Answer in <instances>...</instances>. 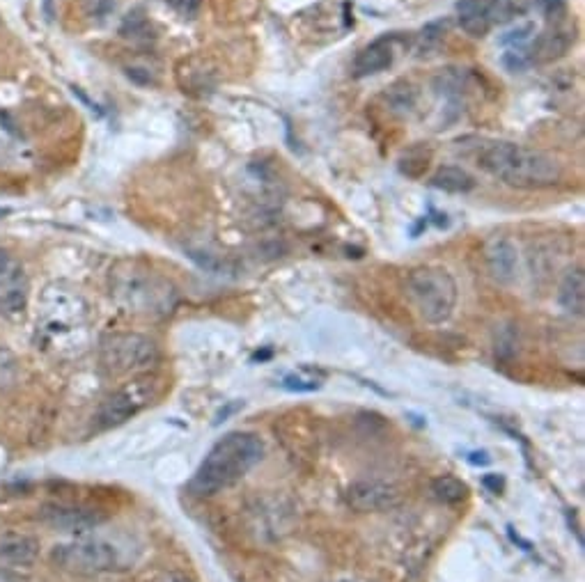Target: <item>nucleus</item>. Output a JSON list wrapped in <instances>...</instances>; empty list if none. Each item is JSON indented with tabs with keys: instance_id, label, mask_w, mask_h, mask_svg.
Wrapping results in <instances>:
<instances>
[{
	"instance_id": "1",
	"label": "nucleus",
	"mask_w": 585,
	"mask_h": 582,
	"mask_svg": "<svg viewBox=\"0 0 585 582\" xmlns=\"http://www.w3.org/2000/svg\"><path fill=\"white\" fill-rule=\"evenodd\" d=\"M478 165L487 175L512 188H549L560 184L563 165L542 149L496 140L480 149Z\"/></svg>"
},
{
	"instance_id": "2",
	"label": "nucleus",
	"mask_w": 585,
	"mask_h": 582,
	"mask_svg": "<svg viewBox=\"0 0 585 582\" xmlns=\"http://www.w3.org/2000/svg\"><path fill=\"white\" fill-rule=\"evenodd\" d=\"M262 456L264 445L260 438L246 431H232L209 450L198 473L191 479L189 489L202 498L230 489L251 473L262 461Z\"/></svg>"
},
{
	"instance_id": "4",
	"label": "nucleus",
	"mask_w": 585,
	"mask_h": 582,
	"mask_svg": "<svg viewBox=\"0 0 585 582\" xmlns=\"http://www.w3.org/2000/svg\"><path fill=\"white\" fill-rule=\"evenodd\" d=\"M88 326V305L81 294L65 285H49L42 291L37 330L49 346H65Z\"/></svg>"
},
{
	"instance_id": "25",
	"label": "nucleus",
	"mask_w": 585,
	"mask_h": 582,
	"mask_svg": "<svg viewBox=\"0 0 585 582\" xmlns=\"http://www.w3.org/2000/svg\"><path fill=\"white\" fill-rule=\"evenodd\" d=\"M161 582H191L189 578L179 576V573H166V576L161 578Z\"/></svg>"
},
{
	"instance_id": "15",
	"label": "nucleus",
	"mask_w": 585,
	"mask_h": 582,
	"mask_svg": "<svg viewBox=\"0 0 585 582\" xmlns=\"http://www.w3.org/2000/svg\"><path fill=\"white\" fill-rule=\"evenodd\" d=\"M485 259L491 275L498 282H510L517 275V246L507 237H491L485 243Z\"/></svg>"
},
{
	"instance_id": "5",
	"label": "nucleus",
	"mask_w": 585,
	"mask_h": 582,
	"mask_svg": "<svg viewBox=\"0 0 585 582\" xmlns=\"http://www.w3.org/2000/svg\"><path fill=\"white\" fill-rule=\"evenodd\" d=\"M407 296L427 324H443L457 305V282L441 266H420L407 278Z\"/></svg>"
},
{
	"instance_id": "10",
	"label": "nucleus",
	"mask_w": 585,
	"mask_h": 582,
	"mask_svg": "<svg viewBox=\"0 0 585 582\" xmlns=\"http://www.w3.org/2000/svg\"><path fill=\"white\" fill-rule=\"evenodd\" d=\"M457 19L466 35L487 37L489 30L512 17V5L503 0H459Z\"/></svg>"
},
{
	"instance_id": "18",
	"label": "nucleus",
	"mask_w": 585,
	"mask_h": 582,
	"mask_svg": "<svg viewBox=\"0 0 585 582\" xmlns=\"http://www.w3.org/2000/svg\"><path fill=\"white\" fill-rule=\"evenodd\" d=\"M429 184L446 193H471L475 188V177L464 168H457V165H443L434 172Z\"/></svg>"
},
{
	"instance_id": "7",
	"label": "nucleus",
	"mask_w": 585,
	"mask_h": 582,
	"mask_svg": "<svg viewBox=\"0 0 585 582\" xmlns=\"http://www.w3.org/2000/svg\"><path fill=\"white\" fill-rule=\"evenodd\" d=\"M99 358L106 372L113 376L140 374L150 372L159 363V346L138 333H113L101 342Z\"/></svg>"
},
{
	"instance_id": "6",
	"label": "nucleus",
	"mask_w": 585,
	"mask_h": 582,
	"mask_svg": "<svg viewBox=\"0 0 585 582\" xmlns=\"http://www.w3.org/2000/svg\"><path fill=\"white\" fill-rule=\"evenodd\" d=\"M53 562L60 569L78 576H95V573H106L115 569H124V553L113 541L101 537H81L67 544H58L53 548Z\"/></svg>"
},
{
	"instance_id": "14",
	"label": "nucleus",
	"mask_w": 585,
	"mask_h": 582,
	"mask_svg": "<svg viewBox=\"0 0 585 582\" xmlns=\"http://www.w3.org/2000/svg\"><path fill=\"white\" fill-rule=\"evenodd\" d=\"M395 60V37H379L374 39L372 44L363 46L361 51L356 53L354 58V72L356 78H365V76H374L386 72V69L393 65Z\"/></svg>"
},
{
	"instance_id": "20",
	"label": "nucleus",
	"mask_w": 585,
	"mask_h": 582,
	"mask_svg": "<svg viewBox=\"0 0 585 582\" xmlns=\"http://www.w3.org/2000/svg\"><path fill=\"white\" fill-rule=\"evenodd\" d=\"M280 385L290 392H315L324 385V372L310 367H299L294 369V372L285 374Z\"/></svg>"
},
{
	"instance_id": "19",
	"label": "nucleus",
	"mask_w": 585,
	"mask_h": 582,
	"mask_svg": "<svg viewBox=\"0 0 585 582\" xmlns=\"http://www.w3.org/2000/svg\"><path fill=\"white\" fill-rule=\"evenodd\" d=\"M200 67H193V60H184L177 69V81L184 92L189 94H205L212 90V72H207L205 62L198 58Z\"/></svg>"
},
{
	"instance_id": "16",
	"label": "nucleus",
	"mask_w": 585,
	"mask_h": 582,
	"mask_svg": "<svg viewBox=\"0 0 585 582\" xmlns=\"http://www.w3.org/2000/svg\"><path fill=\"white\" fill-rule=\"evenodd\" d=\"M574 42V35L563 26H553L528 44V60L530 65H542V62H551L565 55L569 46Z\"/></svg>"
},
{
	"instance_id": "11",
	"label": "nucleus",
	"mask_w": 585,
	"mask_h": 582,
	"mask_svg": "<svg viewBox=\"0 0 585 582\" xmlns=\"http://www.w3.org/2000/svg\"><path fill=\"white\" fill-rule=\"evenodd\" d=\"M39 521L49 525L53 530L83 534L99 528L106 521L101 511L83 505H69V502H53V505H44L39 511Z\"/></svg>"
},
{
	"instance_id": "23",
	"label": "nucleus",
	"mask_w": 585,
	"mask_h": 582,
	"mask_svg": "<svg viewBox=\"0 0 585 582\" xmlns=\"http://www.w3.org/2000/svg\"><path fill=\"white\" fill-rule=\"evenodd\" d=\"M83 10L90 19H106L115 10V0H83Z\"/></svg>"
},
{
	"instance_id": "9",
	"label": "nucleus",
	"mask_w": 585,
	"mask_h": 582,
	"mask_svg": "<svg viewBox=\"0 0 585 582\" xmlns=\"http://www.w3.org/2000/svg\"><path fill=\"white\" fill-rule=\"evenodd\" d=\"M30 282L17 257L0 250V317H21L28 308Z\"/></svg>"
},
{
	"instance_id": "12",
	"label": "nucleus",
	"mask_w": 585,
	"mask_h": 582,
	"mask_svg": "<svg viewBox=\"0 0 585 582\" xmlns=\"http://www.w3.org/2000/svg\"><path fill=\"white\" fill-rule=\"evenodd\" d=\"M345 500L356 511H386L400 505L402 498L395 486L374 482V479H363V482H354L349 486Z\"/></svg>"
},
{
	"instance_id": "13",
	"label": "nucleus",
	"mask_w": 585,
	"mask_h": 582,
	"mask_svg": "<svg viewBox=\"0 0 585 582\" xmlns=\"http://www.w3.org/2000/svg\"><path fill=\"white\" fill-rule=\"evenodd\" d=\"M39 539L33 534H7L0 539V569L30 571L39 557Z\"/></svg>"
},
{
	"instance_id": "3",
	"label": "nucleus",
	"mask_w": 585,
	"mask_h": 582,
	"mask_svg": "<svg viewBox=\"0 0 585 582\" xmlns=\"http://www.w3.org/2000/svg\"><path fill=\"white\" fill-rule=\"evenodd\" d=\"M111 296L129 314L166 317L177 305V289L138 259H122L111 269Z\"/></svg>"
},
{
	"instance_id": "22",
	"label": "nucleus",
	"mask_w": 585,
	"mask_h": 582,
	"mask_svg": "<svg viewBox=\"0 0 585 582\" xmlns=\"http://www.w3.org/2000/svg\"><path fill=\"white\" fill-rule=\"evenodd\" d=\"M446 28H448V21L429 23V26L416 39V51H418V55H429L432 51L439 49L441 37H443V33H446Z\"/></svg>"
},
{
	"instance_id": "8",
	"label": "nucleus",
	"mask_w": 585,
	"mask_h": 582,
	"mask_svg": "<svg viewBox=\"0 0 585 582\" xmlns=\"http://www.w3.org/2000/svg\"><path fill=\"white\" fill-rule=\"evenodd\" d=\"M159 397V383L152 376H140L129 383H124L120 390H115L111 397H106L104 404L99 406L97 422L101 429H113L120 424L136 418L143 413L152 401Z\"/></svg>"
},
{
	"instance_id": "24",
	"label": "nucleus",
	"mask_w": 585,
	"mask_h": 582,
	"mask_svg": "<svg viewBox=\"0 0 585 582\" xmlns=\"http://www.w3.org/2000/svg\"><path fill=\"white\" fill-rule=\"evenodd\" d=\"M166 3L173 7L182 19H195L200 14L205 0H166Z\"/></svg>"
},
{
	"instance_id": "17",
	"label": "nucleus",
	"mask_w": 585,
	"mask_h": 582,
	"mask_svg": "<svg viewBox=\"0 0 585 582\" xmlns=\"http://www.w3.org/2000/svg\"><path fill=\"white\" fill-rule=\"evenodd\" d=\"M558 303L569 314H579L581 317L585 312V275L581 269H572L565 273V278L558 287Z\"/></svg>"
},
{
	"instance_id": "21",
	"label": "nucleus",
	"mask_w": 585,
	"mask_h": 582,
	"mask_svg": "<svg viewBox=\"0 0 585 582\" xmlns=\"http://www.w3.org/2000/svg\"><path fill=\"white\" fill-rule=\"evenodd\" d=\"M432 493L441 502H448V505H457V502L466 500L468 486L462 482V479H457V477H452V475H443L439 479H434Z\"/></svg>"
}]
</instances>
